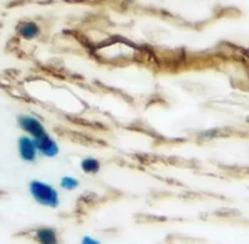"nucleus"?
<instances>
[{
    "mask_svg": "<svg viewBox=\"0 0 249 244\" xmlns=\"http://www.w3.org/2000/svg\"><path fill=\"white\" fill-rule=\"evenodd\" d=\"M81 168L86 174H96L100 170V162L97 159L86 158L81 162Z\"/></svg>",
    "mask_w": 249,
    "mask_h": 244,
    "instance_id": "0eeeda50",
    "label": "nucleus"
},
{
    "mask_svg": "<svg viewBox=\"0 0 249 244\" xmlns=\"http://www.w3.org/2000/svg\"><path fill=\"white\" fill-rule=\"evenodd\" d=\"M31 196L34 197L40 205L48 207H57L59 205V194L51 186L39 181H33L30 183Z\"/></svg>",
    "mask_w": 249,
    "mask_h": 244,
    "instance_id": "f257e3e1",
    "label": "nucleus"
},
{
    "mask_svg": "<svg viewBox=\"0 0 249 244\" xmlns=\"http://www.w3.org/2000/svg\"><path fill=\"white\" fill-rule=\"evenodd\" d=\"M77 186H79V181L72 177H64L61 179V187L65 190H74Z\"/></svg>",
    "mask_w": 249,
    "mask_h": 244,
    "instance_id": "6e6552de",
    "label": "nucleus"
},
{
    "mask_svg": "<svg viewBox=\"0 0 249 244\" xmlns=\"http://www.w3.org/2000/svg\"><path fill=\"white\" fill-rule=\"evenodd\" d=\"M19 126L24 131L29 132L33 137L44 136L46 134L45 128L40 123L39 120L30 116H20L19 117Z\"/></svg>",
    "mask_w": 249,
    "mask_h": 244,
    "instance_id": "7ed1b4c3",
    "label": "nucleus"
},
{
    "mask_svg": "<svg viewBox=\"0 0 249 244\" xmlns=\"http://www.w3.org/2000/svg\"><path fill=\"white\" fill-rule=\"evenodd\" d=\"M19 154L20 157L24 159V161H34L35 157H36V148L34 146V142L33 139H30L29 137H20L19 139Z\"/></svg>",
    "mask_w": 249,
    "mask_h": 244,
    "instance_id": "20e7f679",
    "label": "nucleus"
},
{
    "mask_svg": "<svg viewBox=\"0 0 249 244\" xmlns=\"http://www.w3.org/2000/svg\"><path fill=\"white\" fill-rule=\"evenodd\" d=\"M33 142H34V146L36 148V151H40L45 156L53 157L55 155H57V152H59V147H57L56 142L51 139L48 134H45L44 136L34 137Z\"/></svg>",
    "mask_w": 249,
    "mask_h": 244,
    "instance_id": "f03ea898",
    "label": "nucleus"
},
{
    "mask_svg": "<svg viewBox=\"0 0 249 244\" xmlns=\"http://www.w3.org/2000/svg\"><path fill=\"white\" fill-rule=\"evenodd\" d=\"M37 241L41 243H56V234L50 228H43L37 230Z\"/></svg>",
    "mask_w": 249,
    "mask_h": 244,
    "instance_id": "423d86ee",
    "label": "nucleus"
},
{
    "mask_svg": "<svg viewBox=\"0 0 249 244\" xmlns=\"http://www.w3.org/2000/svg\"><path fill=\"white\" fill-rule=\"evenodd\" d=\"M19 33L21 36L26 37V39H31V37L36 36L39 33V29L34 23H24L19 26Z\"/></svg>",
    "mask_w": 249,
    "mask_h": 244,
    "instance_id": "39448f33",
    "label": "nucleus"
}]
</instances>
